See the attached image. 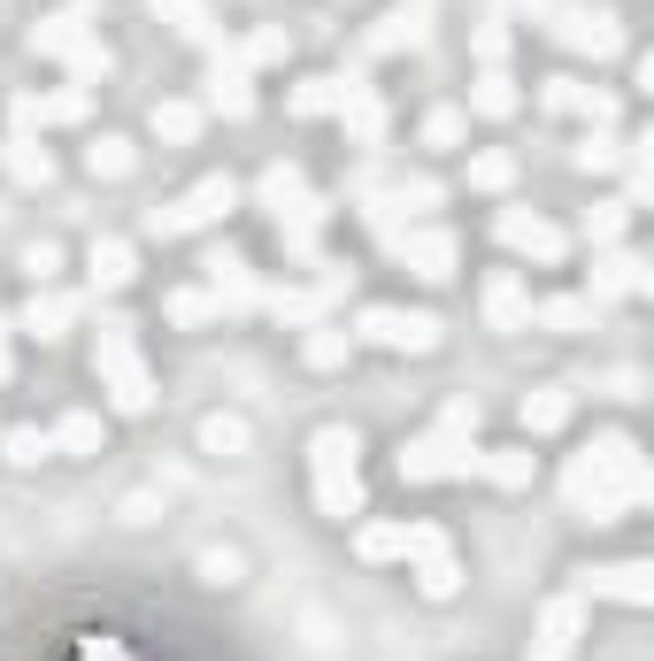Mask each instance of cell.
I'll list each match as a JSON object with an SVG mask.
<instances>
[{"mask_svg": "<svg viewBox=\"0 0 654 661\" xmlns=\"http://www.w3.org/2000/svg\"><path fill=\"white\" fill-rule=\"evenodd\" d=\"M647 493V470H640V454H632V439H601L578 470H570V500L578 507H593V523H609L624 500Z\"/></svg>", "mask_w": 654, "mask_h": 661, "instance_id": "cell-1", "label": "cell"}, {"mask_svg": "<svg viewBox=\"0 0 654 661\" xmlns=\"http://www.w3.org/2000/svg\"><path fill=\"white\" fill-rule=\"evenodd\" d=\"M470 423H478V400H455V408H447V423L401 454V478H416V485H424V478L470 470V462H478V454H470Z\"/></svg>", "mask_w": 654, "mask_h": 661, "instance_id": "cell-2", "label": "cell"}, {"mask_svg": "<svg viewBox=\"0 0 654 661\" xmlns=\"http://www.w3.org/2000/svg\"><path fill=\"white\" fill-rule=\"evenodd\" d=\"M354 431L346 423H331V431H316V447H309V462H316V500H324V515H354V500H362V485H354Z\"/></svg>", "mask_w": 654, "mask_h": 661, "instance_id": "cell-3", "label": "cell"}, {"mask_svg": "<svg viewBox=\"0 0 654 661\" xmlns=\"http://www.w3.org/2000/svg\"><path fill=\"white\" fill-rule=\"evenodd\" d=\"M93 361H101V377H108V392H116V408H124V416H139V408L155 400V385H147V369H139V354H132V338H124L116 324L101 330V354H93Z\"/></svg>", "mask_w": 654, "mask_h": 661, "instance_id": "cell-4", "label": "cell"}, {"mask_svg": "<svg viewBox=\"0 0 654 661\" xmlns=\"http://www.w3.org/2000/svg\"><path fill=\"white\" fill-rule=\"evenodd\" d=\"M362 338L401 346V354H432V346H439V324H432V316H408V308H370V316H362Z\"/></svg>", "mask_w": 654, "mask_h": 661, "instance_id": "cell-5", "label": "cell"}, {"mask_svg": "<svg viewBox=\"0 0 654 661\" xmlns=\"http://www.w3.org/2000/svg\"><path fill=\"white\" fill-rule=\"evenodd\" d=\"M578 631H585V600L570 592V600H554V608L539 616V639H531V661H570V647H578Z\"/></svg>", "mask_w": 654, "mask_h": 661, "instance_id": "cell-6", "label": "cell"}, {"mask_svg": "<svg viewBox=\"0 0 654 661\" xmlns=\"http://www.w3.org/2000/svg\"><path fill=\"white\" fill-rule=\"evenodd\" d=\"M224 208H231V177H200L177 208L155 216V231H193V223H208V216H224Z\"/></svg>", "mask_w": 654, "mask_h": 661, "instance_id": "cell-7", "label": "cell"}, {"mask_svg": "<svg viewBox=\"0 0 654 661\" xmlns=\"http://www.w3.org/2000/svg\"><path fill=\"white\" fill-rule=\"evenodd\" d=\"M408 554H424V592H432V600H447V592L463 585L455 554H447V538H439L432 523H416V531H408Z\"/></svg>", "mask_w": 654, "mask_h": 661, "instance_id": "cell-8", "label": "cell"}, {"mask_svg": "<svg viewBox=\"0 0 654 661\" xmlns=\"http://www.w3.org/2000/svg\"><path fill=\"white\" fill-rule=\"evenodd\" d=\"M255 447V423L239 416V408H216V416H200V454H216V462H239Z\"/></svg>", "mask_w": 654, "mask_h": 661, "instance_id": "cell-9", "label": "cell"}, {"mask_svg": "<svg viewBox=\"0 0 654 661\" xmlns=\"http://www.w3.org/2000/svg\"><path fill=\"white\" fill-rule=\"evenodd\" d=\"M500 239H508L516 254H539V262H554V254H562V231H554V223H539V216H500Z\"/></svg>", "mask_w": 654, "mask_h": 661, "instance_id": "cell-10", "label": "cell"}, {"mask_svg": "<svg viewBox=\"0 0 654 661\" xmlns=\"http://www.w3.org/2000/svg\"><path fill=\"white\" fill-rule=\"evenodd\" d=\"M401 254H408L416 277H432V285L455 277V239H439V231H432V239H401Z\"/></svg>", "mask_w": 654, "mask_h": 661, "instance_id": "cell-11", "label": "cell"}, {"mask_svg": "<svg viewBox=\"0 0 654 661\" xmlns=\"http://www.w3.org/2000/svg\"><path fill=\"white\" fill-rule=\"evenodd\" d=\"M93 285H101V293L132 285V246H124V239H101V246H93Z\"/></svg>", "mask_w": 654, "mask_h": 661, "instance_id": "cell-12", "label": "cell"}, {"mask_svg": "<svg viewBox=\"0 0 654 661\" xmlns=\"http://www.w3.org/2000/svg\"><path fill=\"white\" fill-rule=\"evenodd\" d=\"M486 316H492L500 330L523 324V293H516V277H492V285H486Z\"/></svg>", "mask_w": 654, "mask_h": 661, "instance_id": "cell-13", "label": "cell"}, {"mask_svg": "<svg viewBox=\"0 0 654 661\" xmlns=\"http://www.w3.org/2000/svg\"><path fill=\"white\" fill-rule=\"evenodd\" d=\"M554 423H570V392H539V400H523V431H554Z\"/></svg>", "mask_w": 654, "mask_h": 661, "instance_id": "cell-14", "label": "cell"}, {"mask_svg": "<svg viewBox=\"0 0 654 661\" xmlns=\"http://www.w3.org/2000/svg\"><path fill=\"white\" fill-rule=\"evenodd\" d=\"M593 592H616V600H647V569L640 562H624V569H609V577H593Z\"/></svg>", "mask_w": 654, "mask_h": 661, "instance_id": "cell-15", "label": "cell"}, {"mask_svg": "<svg viewBox=\"0 0 654 661\" xmlns=\"http://www.w3.org/2000/svg\"><path fill=\"white\" fill-rule=\"evenodd\" d=\"M155 132H163V139H177V147H185V139L200 132V108H185V101H163V108H155Z\"/></svg>", "mask_w": 654, "mask_h": 661, "instance_id": "cell-16", "label": "cell"}, {"mask_svg": "<svg viewBox=\"0 0 654 661\" xmlns=\"http://www.w3.org/2000/svg\"><path fill=\"white\" fill-rule=\"evenodd\" d=\"M216 108H224V116H247V108H255V93H247L239 70H216Z\"/></svg>", "mask_w": 654, "mask_h": 661, "instance_id": "cell-17", "label": "cell"}, {"mask_svg": "<svg viewBox=\"0 0 654 661\" xmlns=\"http://www.w3.org/2000/svg\"><path fill=\"white\" fill-rule=\"evenodd\" d=\"M85 162H93V177H132V147H124V139H101Z\"/></svg>", "mask_w": 654, "mask_h": 661, "instance_id": "cell-18", "label": "cell"}, {"mask_svg": "<svg viewBox=\"0 0 654 661\" xmlns=\"http://www.w3.org/2000/svg\"><path fill=\"white\" fill-rule=\"evenodd\" d=\"M393 554H408V531H362V562H393Z\"/></svg>", "mask_w": 654, "mask_h": 661, "instance_id": "cell-19", "label": "cell"}, {"mask_svg": "<svg viewBox=\"0 0 654 661\" xmlns=\"http://www.w3.org/2000/svg\"><path fill=\"white\" fill-rule=\"evenodd\" d=\"M93 447H101V423L93 416H70L62 423V454H93Z\"/></svg>", "mask_w": 654, "mask_h": 661, "instance_id": "cell-20", "label": "cell"}, {"mask_svg": "<svg viewBox=\"0 0 654 661\" xmlns=\"http://www.w3.org/2000/svg\"><path fill=\"white\" fill-rule=\"evenodd\" d=\"M46 454H54V447H46L39 431H8V462H15V470H31V462H46Z\"/></svg>", "mask_w": 654, "mask_h": 661, "instance_id": "cell-21", "label": "cell"}, {"mask_svg": "<svg viewBox=\"0 0 654 661\" xmlns=\"http://www.w3.org/2000/svg\"><path fill=\"white\" fill-rule=\"evenodd\" d=\"M200 577H208V585H239V554H231V546H208V554H200Z\"/></svg>", "mask_w": 654, "mask_h": 661, "instance_id": "cell-22", "label": "cell"}, {"mask_svg": "<svg viewBox=\"0 0 654 661\" xmlns=\"http://www.w3.org/2000/svg\"><path fill=\"white\" fill-rule=\"evenodd\" d=\"M470 470H486L500 485H523V478H531V454H492V462H470Z\"/></svg>", "mask_w": 654, "mask_h": 661, "instance_id": "cell-23", "label": "cell"}, {"mask_svg": "<svg viewBox=\"0 0 654 661\" xmlns=\"http://www.w3.org/2000/svg\"><path fill=\"white\" fill-rule=\"evenodd\" d=\"M31 324H39L46 338H54V330L70 324V301H62V293H46V301H31Z\"/></svg>", "mask_w": 654, "mask_h": 661, "instance_id": "cell-24", "label": "cell"}, {"mask_svg": "<svg viewBox=\"0 0 654 661\" xmlns=\"http://www.w3.org/2000/svg\"><path fill=\"white\" fill-rule=\"evenodd\" d=\"M309 361H316V369H339V361H346V338H339V330H316V338H309Z\"/></svg>", "mask_w": 654, "mask_h": 661, "instance_id": "cell-25", "label": "cell"}, {"mask_svg": "<svg viewBox=\"0 0 654 661\" xmlns=\"http://www.w3.org/2000/svg\"><path fill=\"white\" fill-rule=\"evenodd\" d=\"M331 101H339V93H331V77H316V85H301V93H293V108H301V116H316V108H331Z\"/></svg>", "mask_w": 654, "mask_h": 661, "instance_id": "cell-26", "label": "cell"}, {"mask_svg": "<svg viewBox=\"0 0 654 661\" xmlns=\"http://www.w3.org/2000/svg\"><path fill=\"white\" fill-rule=\"evenodd\" d=\"M478 108H486V116H508V108H516V93H508L500 77H486V85H478Z\"/></svg>", "mask_w": 654, "mask_h": 661, "instance_id": "cell-27", "label": "cell"}, {"mask_svg": "<svg viewBox=\"0 0 654 661\" xmlns=\"http://www.w3.org/2000/svg\"><path fill=\"white\" fill-rule=\"evenodd\" d=\"M8 169H15V177H46V155H31V139H15V147H8Z\"/></svg>", "mask_w": 654, "mask_h": 661, "instance_id": "cell-28", "label": "cell"}, {"mask_svg": "<svg viewBox=\"0 0 654 661\" xmlns=\"http://www.w3.org/2000/svg\"><path fill=\"white\" fill-rule=\"evenodd\" d=\"M470 185H508V155H478L470 162Z\"/></svg>", "mask_w": 654, "mask_h": 661, "instance_id": "cell-29", "label": "cell"}, {"mask_svg": "<svg viewBox=\"0 0 654 661\" xmlns=\"http://www.w3.org/2000/svg\"><path fill=\"white\" fill-rule=\"evenodd\" d=\"M547 324L578 330V324H593V308H585V301H554V308H547Z\"/></svg>", "mask_w": 654, "mask_h": 661, "instance_id": "cell-30", "label": "cell"}, {"mask_svg": "<svg viewBox=\"0 0 654 661\" xmlns=\"http://www.w3.org/2000/svg\"><path fill=\"white\" fill-rule=\"evenodd\" d=\"M155 15H177V31H200V0H155Z\"/></svg>", "mask_w": 654, "mask_h": 661, "instance_id": "cell-31", "label": "cell"}, {"mask_svg": "<svg viewBox=\"0 0 654 661\" xmlns=\"http://www.w3.org/2000/svg\"><path fill=\"white\" fill-rule=\"evenodd\" d=\"M432 139H439V147H447V139H463V116H455V108H439V116H432Z\"/></svg>", "mask_w": 654, "mask_h": 661, "instance_id": "cell-32", "label": "cell"}, {"mask_svg": "<svg viewBox=\"0 0 654 661\" xmlns=\"http://www.w3.org/2000/svg\"><path fill=\"white\" fill-rule=\"evenodd\" d=\"M124 523H155V493H132V500H124Z\"/></svg>", "mask_w": 654, "mask_h": 661, "instance_id": "cell-33", "label": "cell"}, {"mask_svg": "<svg viewBox=\"0 0 654 661\" xmlns=\"http://www.w3.org/2000/svg\"><path fill=\"white\" fill-rule=\"evenodd\" d=\"M0 377H8V346H0Z\"/></svg>", "mask_w": 654, "mask_h": 661, "instance_id": "cell-34", "label": "cell"}]
</instances>
